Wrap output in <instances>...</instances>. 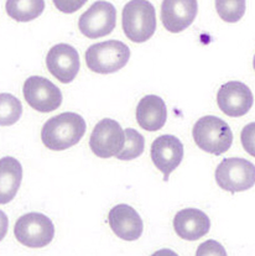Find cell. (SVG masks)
<instances>
[{
	"label": "cell",
	"mask_w": 255,
	"mask_h": 256,
	"mask_svg": "<svg viewBox=\"0 0 255 256\" xmlns=\"http://www.w3.org/2000/svg\"><path fill=\"white\" fill-rule=\"evenodd\" d=\"M109 226L113 233L126 242H135L144 230L142 216L128 204L114 206L108 214Z\"/></svg>",
	"instance_id": "cell-14"
},
{
	"label": "cell",
	"mask_w": 255,
	"mask_h": 256,
	"mask_svg": "<svg viewBox=\"0 0 255 256\" xmlns=\"http://www.w3.org/2000/svg\"><path fill=\"white\" fill-rule=\"evenodd\" d=\"M168 120V108L162 98L150 94L136 106V122L146 132H158Z\"/></svg>",
	"instance_id": "cell-16"
},
{
	"label": "cell",
	"mask_w": 255,
	"mask_h": 256,
	"mask_svg": "<svg viewBox=\"0 0 255 256\" xmlns=\"http://www.w3.org/2000/svg\"><path fill=\"white\" fill-rule=\"evenodd\" d=\"M124 134H126V144H124L123 150L116 158L122 161H130L139 158L144 152L145 148L144 136L132 128H126L124 130Z\"/></svg>",
	"instance_id": "cell-20"
},
{
	"label": "cell",
	"mask_w": 255,
	"mask_h": 256,
	"mask_svg": "<svg viewBox=\"0 0 255 256\" xmlns=\"http://www.w3.org/2000/svg\"><path fill=\"white\" fill-rule=\"evenodd\" d=\"M194 142L201 150L220 156L227 152L233 144V132L230 125L214 116H202L192 129Z\"/></svg>",
	"instance_id": "cell-2"
},
{
	"label": "cell",
	"mask_w": 255,
	"mask_h": 256,
	"mask_svg": "<svg viewBox=\"0 0 255 256\" xmlns=\"http://www.w3.org/2000/svg\"><path fill=\"white\" fill-rule=\"evenodd\" d=\"M217 103L226 116L232 118L243 116L252 109L254 96L250 88L238 80H230L220 88Z\"/></svg>",
	"instance_id": "cell-11"
},
{
	"label": "cell",
	"mask_w": 255,
	"mask_h": 256,
	"mask_svg": "<svg viewBox=\"0 0 255 256\" xmlns=\"http://www.w3.org/2000/svg\"><path fill=\"white\" fill-rule=\"evenodd\" d=\"M116 24V10L108 2H96L78 20L80 31L88 38H98L113 32Z\"/></svg>",
	"instance_id": "cell-9"
},
{
	"label": "cell",
	"mask_w": 255,
	"mask_h": 256,
	"mask_svg": "<svg viewBox=\"0 0 255 256\" xmlns=\"http://www.w3.org/2000/svg\"><path fill=\"white\" fill-rule=\"evenodd\" d=\"M8 228H9V219H8V216L4 212L0 210V242L6 235Z\"/></svg>",
	"instance_id": "cell-25"
},
{
	"label": "cell",
	"mask_w": 255,
	"mask_h": 256,
	"mask_svg": "<svg viewBox=\"0 0 255 256\" xmlns=\"http://www.w3.org/2000/svg\"><path fill=\"white\" fill-rule=\"evenodd\" d=\"M54 5L57 6V9H60L61 12H76V10L80 9V6H82L83 4H84V2H54Z\"/></svg>",
	"instance_id": "cell-24"
},
{
	"label": "cell",
	"mask_w": 255,
	"mask_h": 256,
	"mask_svg": "<svg viewBox=\"0 0 255 256\" xmlns=\"http://www.w3.org/2000/svg\"><path fill=\"white\" fill-rule=\"evenodd\" d=\"M6 12L12 19L20 22H28L35 20L42 14L45 9L44 0H9L5 4Z\"/></svg>",
	"instance_id": "cell-18"
},
{
	"label": "cell",
	"mask_w": 255,
	"mask_h": 256,
	"mask_svg": "<svg viewBox=\"0 0 255 256\" xmlns=\"http://www.w3.org/2000/svg\"><path fill=\"white\" fill-rule=\"evenodd\" d=\"M126 134L120 124L113 119L100 120L93 129L90 138V146L96 156L109 158L116 156L124 148Z\"/></svg>",
	"instance_id": "cell-7"
},
{
	"label": "cell",
	"mask_w": 255,
	"mask_h": 256,
	"mask_svg": "<svg viewBox=\"0 0 255 256\" xmlns=\"http://www.w3.org/2000/svg\"><path fill=\"white\" fill-rule=\"evenodd\" d=\"M14 235L18 242L25 246L32 249L45 248L54 240V226L48 216L32 212L18 219Z\"/></svg>",
	"instance_id": "cell-5"
},
{
	"label": "cell",
	"mask_w": 255,
	"mask_h": 256,
	"mask_svg": "<svg viewBox=\"0 0 255 256\" xmlns=\"http://www.w3.org/2000/svg\"><path fill=\"white\" fill-rule=\"evenodd\" d=\"M216 9L223 22H236L243 18L244 12H246V2L243 0H236V2L220 0V2H216Z\"/></svg>",
	"instance_id": "cell-21"
},
{
	"label": "cell",
	"mask_w": 255,
	"mask_h": 256,
	"mask_svg": "<svg viewBox=\"0 0 255 256\" xmlns=\"http://www.w3.org/2000/svg\"><path fill=\"white\" fill-rule=\"evenodd\" d=\"M152 256H178V255L171 249H161V250H158L156 252H154Z\"/></svg>",
	"instance_id": "cell-26"
},
{
	"label": "cell",
	"mask_w": 255,
	"mask_h": 256,
	"mask_svg": "<svg viewBox=\"0 0 255 256\" xmlns=\"http://www.w3.org/2000/svg\"><path fill=\"white\" fill-rule=\"evenodd\" d=\"M196 256H228L227 252L220 242L210 239L202 242L197 249Z\"/></svg>",
	"instance_id": "cell-22"
},
{
	"label": "cell",
	"mask_w": 255,
	"mask_h": 256,
	"mask_svg": "<svg viewBox=\"0 0 255 256\" xmlns=\"http://www.w3.org/2000/svg\"><path fill=\"white\" fill-rule=\"evenodd\" d=\"M22 181V164L12 156L0 158V204H8L14 200Z\"/></svg>",
	"instance_id": "cell-17"
},
{
	"label": "cell",
	"mask_w": 255,
	"mask_h": 256,
	"mask_svg": "<svg viewBox=\"0 0 255 256\" xmlns=\"http://www.w3.org/2000/svg\"><path fill=\"white\" fill-rule=\"evenodd\" d=\"M216 182L230 193L244 192L255 184V166L240 158H224L216 170Z\"/></svg>",
	"instance_id": "cell-6"
},
{
	"label": "cell",
	"mask_w": 255,
	"mask_h": 256,
	"mask_svg": "<svg viewBox=\"0 0 255 256\" xmlns=\"http://www.w3.org/2000/svg\"><path fill=\"white\" fill-rule=\"evenodd\" d=\"M174 229L181 239L194 242L208 234L210 220L204 212L196 208H186L178 212L174 218Z\"/></svg>",
	"instance_id": "cell-15"
},
{
	"label": "cell",
	"mask_w": 255,
	"mask_h": 256,
	"mask_svg": "<svg viewBox=\"0 0 255 256\" xmlns=\"http://www.w3.org/2000/svg\"><path fill=\"white\" fill-rule=\"evenodd\" d=\"M22 114V102L9 93H0V126H10L19 122Z\"/></svg>",
	"instance_id": "cell-19"
},
{
	"label": "cell",
	"mask_w": 255,
	"mask_h": 256,
	"mask_svg": "<svg viewBox=\"0 0 255 256\" xmlns=\"http://www.w3.org/2000/svg\"><path fill=\"white\" fill-rule=\"evenodd\" d=\"M46 66L48 72L58 82L67 84L74 80L80 72V62L78 51L68 44H58L51 47L46 56Z\"/></svg>",
	"instance_id": "cell-10"
},
{
	"label": "cell",
	"mask_w": 255,
	"mask_h": 256,
	"mask_svg": "<svg viewBox=\"0 0 255 256\" xmlns=\"http://www.w3.org/2000/svg\"><path fill=\"white\" fill-rule=\"evenodd\" d=\"M130 58V48L118 40H108L94 44L86 51L88 68L100 74L116 73L126 66Z\"/></svg>",
	"instance_id": "cell-4"
},
{
	"label": "cell",
	"mask_w": 255,
	"mask_h": 256,
	"mask_svg": "<svg viewBox=\"0 0 255 256\" xmlns=\"http://www.w3.org/2000/svg\"><path fill=\"white\" fill-rule=\"evenodd\" d=\"M25 100L40 113H51L62 104V92L48 78L32 76L25 80L22 87Z\"/></svg>",
	"instance_id": "cell-8"
},
{
	"label": "cell",
	"mask_w": 255,
	"mask_h": 256,
	"mask_svg": "<svg viewBox=\"0 0 255 256\" xmlns=\"http://www.w3.org/2000/svg\"><path fill=\"white\" fill-rule=\"evenodd\" d=\"M184 154L181 140L174 135H161L154 140L150 156L154 164L164 174V181H168L171 172L180 166Z\"/></svg>",
	"instance_id": "cell-12"
},
{
	"label": "cell",
	"mask_w": 255,
	"mask_h": 256,
	"mask_svg": "<svg viewBox=\"0 0 255 256\" xmlns=\"http://www.w3.org/2000/svg\"><path fill=\"white\" fill-rule=\"evenodd\" d=\"M198 4L194 0H165L161 4V22L172 34L186 30L194 22Z\"/></svg>",
	"instance_id": "cell-13"
},
{
	"label": "cell",
	"mask_w": 255,
	"mask_h": 256,
	"mask_svg": "<svg viewBox=\"0 0 255 256\" xmlns=\"http://www.w3.org/2000/svg\"><path fill=\"white\" fill-rule=\"evenodd\" d=\"M122 26L126 38L136 44L152 38L156 30V12L152 4L146 0H132L124 6Z\"/></svg>",
	"instance_id": "cell-3"
},
{
	"label": "cell",
	"mask_w": 255,
	"mask_h": 256,
	"mask_svg": "<svg viewBox=\"0 0 255 256\" xmlns=\"http://www.w3.org/2000/svg\"><path fill=\"white\" fill-rule=\"evenodd\" d=\"M86 129L87 125L80 114L66 112L52 116L44 124L41 140L50 150L64 151L80 142Z\"/></svg>",
	"instance_id": "cell-1"
},
{
	"label": "cell",
	"mask_w": 255,
	"mask_h": 256,
	"mask_svg": "<svg viewBox=\"0 0 255 256\" xmlns=\"http://www.w3.org/2000/svg\"><path fill=\"white\" fill-rule=\"evenodd\" d=\"M253 67H254V70H255V56H254V60H253Z\"/></svg>",
	"instance_id": "cell-27"
},
{
	"label": "cell",
	"mask_w": 255,
	"mask_h": 256,
	"mask_svg": "<svg viewBox=\"0 0 255 256\" xmlns=\"http://www.w3.org/2000/svg\"><path fill=\"white\" fill-rule=\"evenodd\" d=\"M240 141L243 148L250 156L255 158V122H249L243 128L240 134Z\"/></svg>",
	"instance_id": "cell-23"
}]
</instances>
